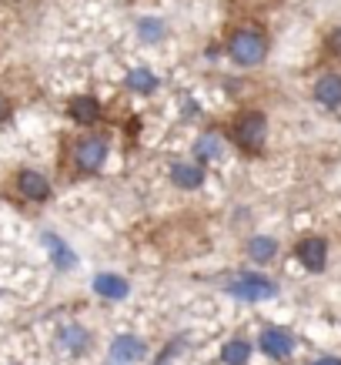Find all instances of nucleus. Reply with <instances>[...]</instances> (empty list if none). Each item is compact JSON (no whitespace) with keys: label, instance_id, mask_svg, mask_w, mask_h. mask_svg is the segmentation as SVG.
<instances>
[{"label":"nucleus","instance_id":"1","mask_svg":"<svg viewBox=\"0 0 341 365\" xmlns=\"http://www.w3.org/2000/svg\"><path fill=\"white\" fill-rule=\"evenodd\" d=\"M228 51H231V57L238 61V64L254 67V64H261V61H264V51H268V44H264V37L258 31H238L231 37Z\"/></svg>","mask_w":341,"mask_h":365},{"label":"nucleus","instance_id":"2","mask_svg":"<svg viewBox=\"0 0 341 365\" xmlns=\"http://www.w3.org/2000/svg\"><path fill=\"white\" fill-rule=\"evenodd\" d=\"M264 134H268V121H264V114H258V111L241 114L238 124H234V141L241 144L244 151H258L264 144Z\"/></svg>","mask_w":341,"mask_h":365},{"label":"nucleus","instance_id":"3","mask_svg":"<svg viewBox=\"0 0 341 365\" xmlns=\"http://www.w3.org/2000/svg\"><path fill=\"white\" fill-rule=\"evenodd\" d=\"M228 292H231L234 299L261 302V299H271V295L278 292V285L271 282V278H264V275H241L238 282H231V285H228Z\"/></svg>","mask_w":341,"mask_h":365},{"label":"nucleus","instance_id":"4","mask_svg":"<svg viewBox=\"0 0 341 365\" xmlns=\"http://www.w3.org/2000/svg\"><path fill=\"white\" fill-rule=\"evenodd\" d=\"M104 158H107V141L104 138H84L74 148V165L80 171H98L104 165Z\"/></svg>","mask_w":341,"mask_h":365},{"label":"nucleus","instance_id":"5","mask_svg":"<svg viewBox=\"0 0 341 365\" xmlns=\"http://www.w3.org/2000/svg\"><path fill=\"white\" fill-rule=\"evenodd\" d=\"M298 262L308 268V272H321L325 262H328V242L318 238V235H308L298 242Z\"/></svg>","mask_w":341,"mask_h":365},{"label":"nucleus","instance_id":"6","mask_svg":"<svg viewBox=\"0 0 341 365\" xmlns=\"http://www.w3.org/2000/svg\"><path fill=\"white\" fill-rule=\"evenodd\" d=\"M144 359V342L134 335H121L110 345V365H134Z\"/></svg>","mask_w":341,"mask_h":365},{"label":"nucleus","instance_id":"7","mask_svg":"<svg viewBox=\"0 0 341 365\" xmlns=\"http://www.w3.org/2000/svg\"><path fill=\"white\" fill-rule=\"evenodd\" d=\"M261 349H264V355H271V359H288L291 349H295V339H291L285 329H264Z\"/></svg>","mask_w":341,"mask_h":365},{"label":"nucleus","instance_id":"8","mask_svg":"<svg viewBox=\"0 0 341 365\" xmlns=\"http://www.w3.org/2000/svg\"><path fill=\"white\" fill-rule=\"evenodd\" d=\"M44 248L51 252V262H54L61 272H67V268L78 265V255L70 252V245H67L61 235H51V232H47L44 235Z\"/></svg>","mask_w":341,"mask_h":365},{"label":"nucleus","instance_id":"9","mask_svg":"<svg viewBox=\"0 0 341 365\" xmlns=\"http://www.w3.org/2000/svg\"><path fill=\"white\" fill-rule=\"evenodd\" d=\"M17 188H21L23 198H31V201H44L47 195H51L47 178L37 175V171H21V175H17Z\"/></svg>","mask_w":341,"mask_h":365},{"label":"nucleus","instance_id":"10","mask_svg":"<svg viewBox=\"0 0 341 365\" xmlns=\"http://www.w3.org/2000/svg\"><path fill=\"white\" fill-rule=\"evenodd\" d=\"M315 98L325 104V108H338L341 104V78L338 74H325L315 84Z\"/></svg>","mask_w":341,"mask_h":365},{"label":"nucleus","instance_id":"11","mask_svg":"<svg viewBox=\"0 0 341 365\" xmlns=\"http://www.w3.org/2000/svg\"><path fill=\"white\" fill-rule=\"evenodd\" d=\"M70 118L78 124H94L100 118V101L98 98H74L70 101Z\"/></svg>","mask_w":341,"mask_h":365},{"label":"nucleus","instance_id":"12","mask_svg":"<svg viewBox=\"0 0 341 365\" xmlns=\"http://www.w3.org/2000/svg\"><path fill=\"white\" fill-rule=\"evenodd\" d=\"M94 288H98V295H104V299H124L131 292L121 275H98L94 278Z\"/></svg>","mask_w":341,"mask_h":365},{"label":"nucleus","instance_id":"13","mask_svg":"<svg viewBox=\"0 0 341 365\" xmlns=\"http://www.w3.org/2000/svg\"><path fill=\"white\" fill-rule=\"evenodd\" d=\"M171 178H174L177 188H198L204 181V168L201 165H174L171 168Z\"/></svg>","mask_w":341,"mask_h":365},{"label":"nucleus","instance_id":"14","mask_svg":"<svg viewBox=\"0 0 341 365\" xmlns=\"http://www.w3.org/2000/svg\"><path fill=\"white\" fill-rule=\"evenodd\" d=\"M248 355H251V345L244 342V339H231V342L224 345L221 359H224L228 365H244V362H248Z\"/></svg>","mask_w":341,"mask_h":365},{"label":"nucleus","instance_id":"15","mask_svg":"<svg viewBox=\"0 0 341 365\" xmlns=\"http://www.w3.org/2000/svg\"><path fill=\"white\" fill-rule=\"evenodd\" d=\"M248 252H251L254 262H271V258H275V252H278V242H275V238H264V235H258V238H251Z\"/></svg>","mask_w":341,"mask_h":365},{"label":"nucleus","instance_id":"16","mask_svg":"<svg viewBox=\"0 0 341 365\" xmlns=\"http://www.w3.org/2000/svg\"><path fill=\"white\" fill-rule=\"evenodd\" d=\"M127 88L137 91V94H151V91L157 88V78L151 74V71L137 67V71H131V74H127Z\"/></svg>","mask_w":341,"mask_h":365},{"label":"nucleus","instance_id":"17","mask_svg":"<svg viewBox=\"0 0 341 365\" xmlns=\"http://www.w3.org/2000/svg\"><path fill=\"white\" fill-rule=\"evenodd\" d=\"M61 345H64L67 352H84V345H88V332L84 329H78V325H70V329H64L61 332Z\"/></svg>","mask_w":341,"mask_h":365},{"label":"nucleus","instance_id":"18","mask_svg":"<svg viewBox=\"0 0 341 365\" xmlns=\"http://www.w3.org/2000/svg\"><path fill=\"white\" fill-rule=\"evenodd\" d=\"M194 155H198V161H211V158H218L221 155L218 134H204V138L194 144Z\"/></svg>","mask_w":341,"mask_h":365},{"label":"nucleus","instance_id":"19","mask_svg":"<svg viewBox=\"0 0 341 365\" xmlns=\"http://www.w3.org/2000/svg\"><path fill=\"white\" fill-rule=\"evenodd\" d=\"M141 37L144 41H157V37H164L161 21H141Z\"/></svg>","mask_w":341,"mask_h":365},{"label":"nucleus","instance_id":"20","mask_svg":"<svg viewBox=\"0 0 341 365\" xmlns=\"http://www.w3.org/2000/svg\"><path fill=\"white\" fill-rule=\"evenodd\" d=\"M328 47H331V54H341V27L328 37Z\"/></svg>","mask_w":341,"mask_h":365},{"label":"nucleus","instance_id":"21","mask_svg":"<svg viewBox=\"0 0 341 365\" xmlns=\"http://www.w3.org/2000/svg\"><path fill=\"white\" fill-rule=\"evenodd\" d=\"M7 114H11V104H7V98H0V121H4Z\"/></svg>","mask_w":341,"mask_h":365},{"label":"nucleus","instance_id":"22","mask_svg":"<svg viewBox=\"0 0 341 365\" xmlns=\"http://www.w3.org/2000/svg\"><path fill=\"white\" fill-rule=\"evenodd\" d=\"M315 365H341V362H338V359H318Z\"/></svg>","mask_w":341,"mask_h":365}]
</instances>
